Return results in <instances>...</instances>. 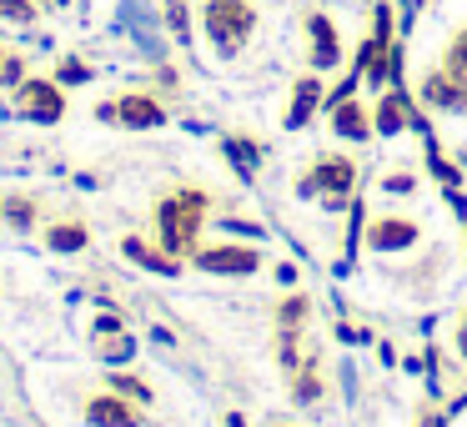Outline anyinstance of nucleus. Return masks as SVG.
<instances>
[{"label":"nucleus","instance_id":"nucleus-16","mask_svg":"<svg viewBox=\"0 0 467 427\" xmlns=\"http://www.w3.org/2000/svg\"><path fill=\"white\" fill-rule=\"evenodd\" d=\"M442 71L452 76V81H462V86H467V26L452 36V41H447V51H442Z\"/></svg>","mask_w":467,"mask_h":427},{"label":"nucleus","instance_id":"nucleus-15","mask_svg":"<svg viewBox=\"0 0 467 427\" xmlns=\"http://www.w3.org/2000/svg\"><path fill=\"white\" fill-rule=\"evenodd\" d=\"M86 242H91V236H86L81 222H56L51 232H46V246H51V252H81Z\"/></svg>","mask_w":467,"mask_h":427},{"label":"nucleus","instance_id":"nucleus-10","mask_svg":"<svg viewBox=\"0 0 467 427\" xmlns=\"http://www.w3.org/2000/svg\"><path fill=\"white\" fill-rule=\"evenodd\" d=\"M86 422L91 427H141V417H136V407L121 392H101L86 402Z\"/></svg>","mask_w":467,"mask_h":427},{"label":"nucleus","instance_id":"nucleus-1","mask_svg":"<svg viewBox=\"0 0 467 427\" xmlns=\"http://www.w3.org/2000/svg\"><path fill=\"white\" fill-rule=\"evenodd\" d=\"M202 31H206V41H212V51L222 56V61L242 56V46L252 41V31H256L252 0H202Z\"/></svg>","mask_w":467,"mask_h":427},{"label":"nucleus","instance_id":"nucleus-2","mask_svg":"<svg viewBox=\"0 0 467 427\" xmlns=\"http://www.w3.org/2000/svg\"><path fill=\"white\" fill-rule=\"evenodd\" d=\"M202 212H206V196L202 192H182V196H166L161 212H156V226H161V252H171L182 262L186 252H196V232H202Z\"/></svg>","mask_w":467,"mask_h":427},{"label":"nucleus","instance_id":"nucleus-5","mask_svg":"<svg viewBox=\"0 0 467 427\" xmlns=\"http://www.w3.org/2000/svg\"><path fill=\"white\" fill-rule=\"evenodd\" d=\"M196 266L212 276H252L256 266H262V252L256 246H206V252H196Z\"/></svg>","mask_w":467,"mask_h":427},{"label":"nucleus","instance_id":"nucleus-21","mask_svg":"<svg viewBox=\"0 0 467 427\" xmlns=\"http://www.w3.org/2000/svg\"><path fill=\"white\" fill-rule=\"evenodd\" d=\"M0 21L36 26V0H0Z\"/></svg>","mask_w":467,"mask_h":427},{"label":"nucleus","instance_id":"nucleus-6","mask_svg":"<svg viewBox=\"0 0 467 427\" xmlns=\"http://www.w3.org/2000/svg\"><path fill=\"white\" fill-rule=\"evenodd\" d=\"M306 41H312L306 66H312V71H337V61H342V41H337L332 16H322V11L306 16Z\"/></svg>","mask_w":467,"mask_h":427},{"label":"nucleus","instance_id":"nucleus-24","mask_svg":"<svg viewBox=\"0 0 467 427\" xmlns=\"http://www.w3.org/2000/svg\"><path fill=\"white\" fill-rule=\"evenodd\" d=\"M106 387H116V392H121V397H131V402H151V387H146V382H136V377H111V382H106Z\"/></svg>","mask_w":467,"mask_h":427},{"label":"nucleus","instance_id":"nucleus-9","mask_svg":"<svg viewBox=\"0 0 467 427\" xmlns=\"http://www.w3.org/2000/svg\"><path fill=\"white\" fill-rule=\"evenodd\" d=\"M372 126L382 136H397L402 126H422V116L407 106L402 91H382V96H377V106H372Z\"/></svg>","mask_w":467,"mask_h":427},{"label":"nucleus","instance_id":"nucleus-22","mask_svg":"<svg viewBox=\"0 0 467 427\" xmlns=\"http://www.w3.org/2000/svg\"><path fill=\"white\" fill-rule=\"evenodd\" d=\"M226 156H236V161H242V172H252V166H256V156H262V151H256V141H246V136H226Z\"/></svg>","mask_w":467,"mask_h":427},{"label":"nucleus","instance_id":"nucleus-23","mask_svg":"<svg viewBox=\"0 0 467 427\" xmlns=\"http://www.w3.org/2000/svg\"><path fill=\"white\" fill-rule=\"evenodd\" d=\"M56 81H61V86H81V81H91V66L76 61V56H71V61L56 66Z\"/></svg>","mask_w":467,"mask_h":427},{"label":"nucleus","instance_id":"nucleus-29","mask_svg":"<svg viewBox=\"0 0 467 427\" xmlns=\"http://www.w3.org/2000/svg\"><path fill=\"white\" fill-rule=\"evenodd\" d=\"M0 61H5V51H0Z\"/></svg>","mask_w":467,"mask_h":427},{"label":"nucleus","instance_id":"nucleus-17","mask_svg":"<svg viewBox=\"0 0 467 427\" xmlns=\"http://www.w3.org/2000/svg\"><path fill=\"white\" fill-rule=\"evenodd\" d=\"M306 312H312V302H306V297H286L282 312H276V327H282V337H296V332H302Z\"/></svg>","mask_w":467,"mask_h":427},{"label":"nucleus","instance_id":"nucleus-8","mask_svg":"<svg viewBox=\"0 0 467 427\" xmlns=\"http://www.w3.org/2000/svg\"><path fill=\"white\" fill-rule=\"evenodd\" d=\"M417 232H422V226H417L412 216H377V222L367 226V246H372V252H402V246L417 242Z\"/></svg>","mask_w":467,"mask_h":427},{"label":"nucleus","instance_id":"nucleus-14","mask_svg":"<svg viewBox=\"0 0 467 427\" xmlns=\"http://www.w3.org/2000/svg\"><path fill=\"white\" fill-rule=\"evenodd\" d=\"M126 256H131V262H141L146 272H161V276H176V272H182L171 252H156V246L141 242V236H126Z\"/></svg>","mask_w":467,"mask_h":427},{"label":"nucleus","instance_id":"nucleus-20","mask_svg":"<svg viewBox=\"0 0 467 427\" xmlns=\"http://www.w3.org/2000/svg\"><path fill=\"white\" fill-rule=\"evenodd\" d=\"M0 216H5L11 226H31V222H36V202H26V196H5Z\"/></svg>","mask_w":467,"mask_h":427},{"label":"nucleus","instance_id":"nucleus-13","mask_svg":"<svg viewBox=\"0 0 467 427\" xmlns=\"http://www.w3.org/2000/svg\"><path fill=\"white\" fill-rule=\"evenodd\" d=\"M332 131H337V136H347V141H367V136H372L377 126L367 121V111L352 101V96H347V101H332Z\"/></svg>","mask_w":467,"mask_h":427},{"label":"nucleus","instance_id":"nucleus-25","mask_svg":"<svg viewBox=\"0 0 467 427\" xmlns=\"http://www.w3.org/2000/svg\"><path fill=\"white\" fill-rule=\"evenodd\" d=\"M21 81H26V61H21V56H5V61H0V86H11V91H16Z\"/></svg>","mask_w":467,"mask_h":427},{"label":"nucleus","instance_id":"nucleus-3","mask_svg":"<svg viewBox=\"0 0 467 427\" xmlns=\"http://www.w3.org/2000/svg\"><path fill=\"white\" fill-rule=\"evenodd\" d=\"M352 186H357V166L347 161V156H322L312 172H302L296 192L317 196L322 206H347V202H352Z\"/></svg>","mask_w":467,"mask_h":427},{"label":"nucleus","instance_id":"nucleus-27","mask_svg":"<svg viewBox=\"0 0 467 427\" xmlns=\"http://www.w3.org/2000/svg\"><path fill=\"white\" fill-rule=\"evenodd\" d=\"M387 192H397V196H407V192H412V176H392V182H387Z\"/></svg>","mask_w":467,"mask_h":427},{"label":"nucleus","instance_id":"nucleus-28","mask_svg":"<svg viewBox=\"0 0 467 427\" xmlns=\"http://www.w3.org/2000/svg\"><path fill=\"white\" fill-rule=\"evenodd\" d=\"M457 352H462V357H467V312H462V317H457Z\"/></svg>","mask_w":467,"mask_h":427},{"label":"nucleus","instance_id":"nucleus-26","mask_svg":"<svg viewBox=\"0 0 467 427\" xmlns=\"http://www.w3.org/2000/svg\"><path fill=\"white\" fill-rule=\"evenodd\" d=\"M372 36L377 41H392V5H377L372 11Z\"/></svg>","mask_w":467,"mask_h":427},{"label":"nucleus","instance_id":"nucleus-11","mask_svg":"<svg viewBox=\"0 0 467 427\" xmlns=\"http://www.w3.org/2000/svg\"><path fill=\"white\" fill-rule=\"evenodd\" d=\"M317 106H322V81L317 76H302V81L292 86V106H286V131H302L306 121L317 116Z\"/></svg>","mask_w":467,"mask_h":427},{"label":"nucleus","instance_id":"nucleus-7","mask_svg":"<svg viewBox=\"0 0 467 427\" xmlns=\"http://www.w3.org/2000/svg\"><path fill=\"white\" fill-rule=\"evenodd\" d=\"M116 121L131 126V131H156V126H166V106L146 91H131L116 101Z\"/></svg>","mask_w":467,"mask_h":427},{"label":"nucleus","instance_id":"nucleus-19","mask_svg":"<svg viewBox=\"0 0 467 427\" xmlns=\"http://www.w3.org/2000/svg\"><path fill=\"white\" fill-rule=\"evenodd\" d=\"M96 352L111 357V362H126L136 347H131V337H121V327H101V347H96Z\"/></svg>","mask_w":467,"mask_h":427},{"label":"nucleus","instance_id":"nucleus-12","mask_svg":"<svg viewBox=\"0 0 467 427\" xmlns=\"http://www.w3.org/2000/svg\"><path fill=\"white\" fill-rule=\"evenodd\" d=\"M422 101L442 106V111H462V106H467V86H462V81H452V76H447L442 66H437V71L422 81Z\"/></svg>","mask_w":467,"mask_h":427},{"label":"nucleus","instance_id":"nucleus-18","mask_svg":"<svg viewBox=\"0 0 467 427\" xmlns=\"http://www.w3.org/2000/svg\"><path fill=\"white\" fill-rule=\"evenodd\" d=\"M161 11H166V31H171L176 41H186V36H192V5H186V0H161Z\"/></svg>","mask_w":467,"mask_h":427},{"label":"nucleus","instance_id":"nucleus-30","mask_svg":"<svg viewBox=\"0 0 467 427\" xmlns=\"http://www.w3.org/2000/svg\"><path fill=\"white\" fill-rule=\"evenodd\" d=\"M61 5H66V0H61Z\"/></svg>","mask_w":467,"mask_h":427},{"label":"nucleus","instance_id":"nucleus-4","mask_svg":"<svg viewBox=\"0 0 467 427\" xmlns=\"http://www.w3.org/2000/svg\"><path fill=\"white\" fill-rule=\"evenodd\" d=\"M16 116H26L36 126H56L66 116L61 81H21L16 86Z\"/></svg>","mask_w":467,"mask_h":427}]
</instances>
